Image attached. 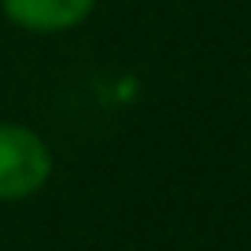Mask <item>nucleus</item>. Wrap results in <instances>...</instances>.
<instances>
[{
	"label": "nucleus",
	"instance_id": "obj_1",
	"mask_svg": "<svg viewBox=\"0 0 251 251\" xmlns=\"http://www.w3.org/2000/svg\"><path fill=\"white\" fill-rule=\"evenodd\" d=\"M52 177V151L30 126L0 122V200H26Z\"/></svg>",
	"mask_w": 251,
	"mask_h": 251
},
{
	"label": "nucleus",
	"instance_id": "obj_2",
	"mask_svg": "<svg viewBox=\"0 0 251 251\" xmlns=\"http://www.w3.org/2000/svg\"><path fill=\"white\" fill-rule=\"evenodd\" d=\"M0 8L19 30L63 33L85 23L93 15L96 0H0Z\"/></svg>",
	"mask_w": 251,
	"mask_h": 251
}]
</instances>
